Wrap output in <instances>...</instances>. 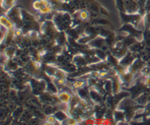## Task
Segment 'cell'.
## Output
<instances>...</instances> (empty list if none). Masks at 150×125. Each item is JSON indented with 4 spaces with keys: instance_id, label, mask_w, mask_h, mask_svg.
Segmentation results:
<instances>
[{
    "instance_id": "obj_9",
    "label": "cell",
    "mask_w": 150,
    "mask_h": 125,
    "mask_svg": "<svg viewBox=\"0 0 150 125\" xmlns=\"http://www.w3.org/2000/svg\"><path fill=\"white\" fill-rule=\"evenodd\" d=\"M16 49L13 47H7L5 48V51H4V54H5V57L10 59V57L13 56V54L16 52Z\"/></svg>"
},
{
    "instance_id": "obj_5",
    "label": "cell",
    "mask_w": 150,
    "mask_h": 125,
    "mask_svg": "<svg viewBox=\"0 0 150 125\" xmlns=\"http://www.w3.org/2000/svg\"><path fill=\"white\" fill-rule=\"evenodd\" d=\"M1 23L3 26H4V27L7 28V29H13V23L10 21V20L6 18V17L4 16H1Z\"/></svg>"
},
{
    "instance_id": "obj_8",
    "label": "cell",
    "mask_w": 150,
    "mask_h": 125,
    "mask_svg": "<svg viewBox=\"0 0 150 125\" xmlns=\"http://www.w3.org/2000/svg\"><path fill=\"white\" fill-rule=\"evenodd\" d=\"M115 1L116 6H117V8L118 9L119 11L125 13V0H115Z\"/></svg>"
},
{
    "instance_id": "obj_2",
    "label": "cell",
    "mask_w": 150,
    "mask_h": 125,
    "mask_svg": "<svg viewBox=\"0 0 150 125\" xmlns=\"http://www.w3.org/2000/svg\"><path fill=\"white\" fill-rule=\"evenodd\" d=\"M125 10L129 14L139 13L140 6L136 0H125Z\"/></svg>"
},
{
    "instance_id": "obj_11",
    "label": "cell",
    "mask_w": 150,
    "mask_h": 125,
    "mask_svg": "<svg viewBox=\"0 0 150 125\" xmlns=\"http://www.w3.org/2000/svg\"><path fill=\"white\" fill-rule=\"evenodd\" d=\"M145 13H150V0H146L144 6Z\"/></svg>"
},
{
    "instance_id": "obj_12",
    "label": "cell",
    "mask_w": 150,
    "mask_h": 125,
    "mask_svg": "<svg viewBox=\"0 0 150 125\" xmlns=\"http://www.w3.org/2000/svg\"><path fill=\"white\" fill-rule=\"evenodd\" d=\"M64 1H65V2H70L71 1H73V0H63Z\"/></svg>"
},
{
    "instance_id": "obj_10",
    "label": "cell",
    "mask_w": 150,
    "mask_h": 125,
    "mask_svg": "<svg viewBox=\"0 0 150 125\" xmlns=\"http://www.w3.org/2000/svg\"><path fill=\"white\" fill-rule=\"evenodd\" d=\"M144 26L146 29H150V13L144 15Z\"/></svg>"
},
{
    "instance_id": "obj_7",
    "label": "cell",
    "mask_w": 150,
    "mask_h": 125,
    "mask_svg": "<svg viewBox=\"0 0 150 125\" xmlns=\"http://www.w3.org/2000/svg\"><path fill=\"white\" fill-rule=\"evenodd\" d=\"M54 117L57 119V120H58V121H63L64 120H65L66 119H67L66 114L61 111H57V113H55V114H54Z\"/></svg>"
},
{
    "instance_id": "obj_4",
    "label": "cell",
    "mask_w": 150,
    "mask_h": 125,
    "mask_svg": "<svg viewBox=\"0 0 150 125\" xmlns=\"http://www.w3.org/2000/svg\"><path fill=\"white\" fill-rule=\"evenodd\" d=\"M16 0H1V7L2 9H5V10H9L13 7V4Z\"/></svg>"
},
{
    "instance_id": "obj_3",
    "label": "cell",
    "mask_w": 150,
    "mask_h": 125,
    "mask_svg": "<svg viewBox=\"0 0 150 125\" xmlns=\"http://www.w3.org/2000/svg\"><path fill=\"white\" fill-rule=\"evenodd\" d=\"M18 65V62L14 61L13 59H10L8 61L6 62L5 61V70H7V71H16L17 70Z\"/></svg>"
},
{
    "instance_id": "obj_1",
    "label": "cell",
    "mask_w": 150,
    "mask_h": 125,
    "mask_svg": "<svg viewBox=\"0 0 150 125\" xmlns=\"http://www.w3.org/2000/svg\"><path fill=\"white\" fill-rule=\"evenodd\" d=\"M120 17L122 22L126 23H133L135 26H137L144 16L140 13H135V14H129V13L120 12Z\"/></svg>"
},
{
    "instance_id": "obj_6",
    "label": "cell",
    "mask_w": 150,
    "mask_h": 125,
    "mask_svg": "<svg viewBox=\"0 0 150 125\" xmlns=\"http://www.w3.org/2000/svg\"><path fill=\"white\" fill-rule=\"evenodd\" d=\"M58 97L61 102H68L69 101H70V95L67 93H66V92H62V93H60Z\"/></svg>"
}]
</instances>
